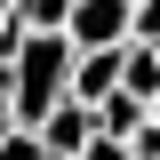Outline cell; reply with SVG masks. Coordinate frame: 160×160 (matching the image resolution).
Masks as SVG:
<instances>
[{"label":"cell","mask_w":160,"mask_h":160,"mask_svg":"<svg viewBox=\"0 0 160 160\" xmlns=\"http://www.w3.org/2000/svg\"><path fill=\"white\" fill-rule=\"evenodd\" d=\"M72 56L80 48L64 32H24V48L0 64V72H8V104H16V128H40V120L72 96Z\"/></svg>","instance_id":"cell-1"},{"label":"cell","mask_w":160,"mask_h":160,"mask_svg":"<svg viewBox=\"0 0 160 160\" xmlns=\"http://www.w3.org/2000/svg\"><path fill=\"white\" fill-rule=\"evenodd\" d=\"M128 8H136V0H72L64 40H72V48H120V40H128Z\"/></svg>","instance_id":"cell-2"},{"label":"cell","mask_w":160,"mask_h":160,"mask_svg":"<svg viewBox=\"0 0 160 160\" xmlns=\"http://www.w3.org/2000/svg\"><path fill=\"white\" fill-rule=\"evenodd\" d=\"M32 136L48 144V152H56V160H80V152H88V136H96V112H88V104H80V96H64L56 112H48V120H40V128H32Z\"/></svg>","instance_id":"cell-3"},{"label":"cell","mask_w":160,"mask_h":160,"mask_svg":"<svg viewBox=\"0 0 160 160\" xmlns=\"http://www.w3.org/2000/svg\"><path fill=\"white\" fill-rule=\"evenodd\" d=\"M120 56H128V40H120V48H80V56H72V96L80 104L112 96V88H120Z\"/></svg>","instance_id":"cell-4"},{"label":"cell","mask_w":160,"mask_h":160,"mask_svg":"<svg viewBox=\"0 0 160 160\" xmlns=\"http://www.w3.org/2000/svg\"><path fill=\"white\" fill-rule=\"evenodd\" d=\"M88 112H96V136H120V144H128V136L144 128V96H128V88H112V96H96Z\"/></svg>","instance_id":"cell-5"},{"label":"cell","mask_w":160,"mask_h":160,"mask_svg":"<svg viewBox=\"0 0 160 160\" xmlns=\"http://www.w3.org/2000/svg\"><path fill=\"white\" fill-rule=\"evenodd\" d=\"M64 16H72V0H16L24 32H64Z\"/></svg>","instance_id":"cell-6"},{"label":"cell","mask_w":160,"mask_h":160,"mask_svg":"<svg viewBox=\"0 0 160 160\" xmlns=\"http://www.w3.org/2000/svg\"><path fill=\"white\" fill-rule=\"evenodd\" d=\"M0 160H56V152H48L32 128H8V136H0Z\"/></svg>","instance_id":"cell-7"},{"label":"cell","mask_w":160,"mask_h":160,"mask_svg":"<svg viewBox=\"0 0 160 160\" xmlns=\"http://www.w3.org/2000/svg\"><path fill=\"white\" fill-rule=\"evenodd\" d=\"M80 160H136V152H128L120 136H88V152H80Z\"/></svg>","instance_id":"cell-8"},{"label":"cell","mask_w":160,"mask_h":160,"mask_svg":"<svg viewBox=\"0 0 160 160\" xmlns=\"http://www.w3.org/2000/svg\"><path fill=\"white\" fill-rule=\"evenodd\" d=\"M16 128V104H8V72H0V136Z\"/></svg>","instance_id":"cell-9"},{"label":"cell","mask_w":160,"mask_h":160,"mask_svg":"<svg viewBox=\"0 0 160 160\" xmlns=\"http://www.w3.org/2000/svg\"><path fill=\"white\" fill-rule=\"evenodd\" d=\"M144 112H152V120H160V96H152V104H144Z\"/></svg>","instance_id":"cell-10"},{"label":"cell","mask_w":160,"mask_h":160,"mask_svg":"<svg viewBox=\"0 0 160 160\" xmlns=\"http://www.w3.org/2000/svg\"><path fill=\"white\" fill-rule=\"evenodd\" d=\"M152 48H160V40H152Z\"/></svg>","instance_id":"cell-11"}]
</instances>
